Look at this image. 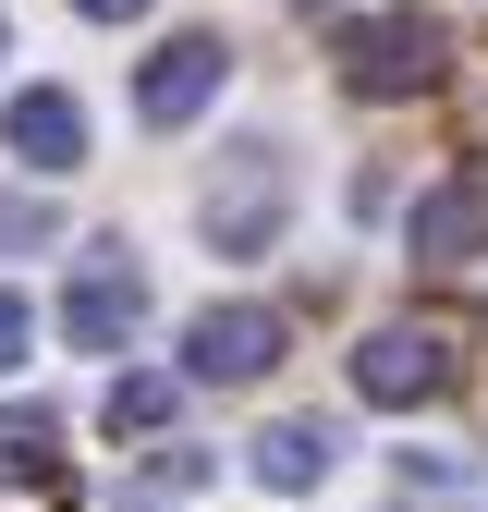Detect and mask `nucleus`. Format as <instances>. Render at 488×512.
<instances>
[{"label":"nucleus","mask_w":488,"mask_h":512,"mask_svg":"<svg viewBox=\"0 0 488 512\" xmlns=\"http://www.w3.org/2000/svg\"><path fill=\"white\" fill-rule=\"evenodd\" d=\"M440 61H452L440 13H366V25L342 37V86H354V98H427Z\"/></svg>","instance_id":"f03ea898"},{"label":"nucleus","mask_w":488,"mask_h":512,"mask_svg":"<svg viewBox=\"0 0 488 512\" xmlns=\"http://www.w3.org/2000/svg\"><path fill=\"white\" fill-rule=\"evenodd\" d=\"M49 244V208L37 196H13V183H0V256H37Z\"/></svg>","instance_id":"f8f14e48"},{"label":"nucleus","mask_w":488,"mask_h":512,"mask_svg":"<svg viewBox=\"0 0 488 512\" xmlns=\"http://www.w3.org/2000/svg\"><path fill=\"white\" fill-rule=\"evenodd\" d=\"M74 13H86V25H135L147 0H74Z\"/></svg>","instance_id":"4468645a"},{"label":"nucleus","mask_w":488,"mask_h":512,"mask_svg":"<svg viewBox=\"0 0 488 512\" xmlns=\"http://www.w3.org/2000/svg\"><path fill=\"white\" fill-rule=\"evenodd\" d=\"M0 488H61V415L0 403Z\"/></svg>","instance_id":"9d476101"},{"label":"nucleus","mask_w":488,"mask_h":512,"mask_svg":"<svg viewBox=\"0 0 488 512\" xmlns=\"http://www.w3.org/2000/svg\"><path fill=\"white\" fill-rule=\"evenodd\" d=\"M281 366V317L269 305H208L183 317V378H208V391H244V378Z\"/></svg>","instance_id":"39448f33"},{"label":"nucleus","mask_w":488,"mask_h":512,"mask_svg":"<svg viewBox=\"0 0 488 512\" xmlns=\"http://www.w3.org/2000/svg\"><path fill=\"white\" fill-rule=\"evenodd\" d=\"M25 342H37V305H25V293H0V378L25 366Z\"/></svg>","instance_id":"ddd939ff"},{"label":"nucleus","mask_w":488,"mask_h":512,"mask_svg":"<svg viewBox=\"0 0 488 512\" xmlns=\"http://www.w3.org/2000/svg\"><path fill=\"white\" fill-rule=\"evenodd\" d=\"M135 330H147V269H135V244H98L74 269V293H61V342L74 354H122Z\"/></svg>","instance_id":"7ed1b4c3"},{"label":"nucleus","mask_w":488,"mask_h":512,"mask_svg":"<svg viewBox=\"0 0 488 512\" xmlns=\"http://www.w3.org/2000/svg\"><path fill=\"white\" fill-rule=\"evenodd\" d=\"M171 403H183L171 378H159V366H135V378H110V403H98V427H110V439H159V427H171Z\"/></svg>","instance_id":"9b49d317"},{"label":"nucleus","mask_w":488,"mask_h":512,"mask_svg":"<svg viewBox=\"0 0 488 512\" xmlns=\"http://www.w3.org/2000/svg\"><path fill=\"white\" fill-rule=\"evenodd\" d=\"M281 220H293V171H281V147H269V135L220 147L208 196H196V232H208L220 256H269V244H281Z\"/></svg>","instance_id":"f257e3e1"},{"label":"nucleus","mask_w":488,"mask_h":512,"mask_svg":"<svg viewBox=\"0 0 488 512\" xmlns=\"http://www.w3.org/2000/svg\"><path fill=\"white\" fill-rule=\"evenodd\" d=\"M476 256H488V183L415 196V269H476Z\"/></svg>","instance_id":"6e6552de"},{"label":"nucleus","mask_w":488,"mask_h":512,"mask_svg":"<svg viewBox=\"0 0 488 512\" xmlns=\"http://www.w3.org/2000/svg\"><path fill=\"white\" fill-rule=\"evenodd\" d=\"M0 37H13V25H0Z\"/></svg>","instance_id":"2eb2a0df"},{"label":"nucleus","mask_w":488,"mask_h":512,"mask_svg":"<svg viewBox=\"0 0 488 512\" xmlns=\"http://www.w3.org/2000/svg\"><path fill=\"white\" fill-rule=\"evenodd\" d=\"M0 147H13L25 171H86V98L74 86H25L13 110H0Z\"/></svg>","instance_id":"0eeeda50"},{"label":"nucleus","mask_w":488,"mask_h":512,"mask_svg":"<svg viewBox=\"0 0 488 512\" xmlns=\"http://www.w3.org/2000/svg\"><path fill=\"white\" fill-rule=\"evenodd\" d=\"M354 391L379 403V415L440 403V391H452V342L427 330V317H391V330H366V342H354Z\"/></svg>","instance_id":"20e7f679"},{"label":"nucleus","mask_w":488,"mask_h":512,"mask_svg":"<svg viewBox=\"0 0 488 512\" xmlns=\"http://www.w3.org/2000/svg\"><path fill=\"white\" fill-rule=\"evenodd\" d=\"M244 464H257V488H330L342 439H330L318 415H281V427H257V439H244Z\"/></svg>","instance_id":"1a4fd4ad"},{"label":"nucleus","mask_w":488,"mask_h":512,"mask_svg":"<svg viewBox=\"0 0 488 512\" xmlns=\"http://www.w3.org/2000/svg\"><path fill=\"white\" fill-rule=\"evenodd\" d=\"M220 86H232V49H220L208 25H183L171 49H147V74H135V110L159 122V135H171V122H196Z\"/></svg>","instance_id":"423d86ee"}]
</instances>
